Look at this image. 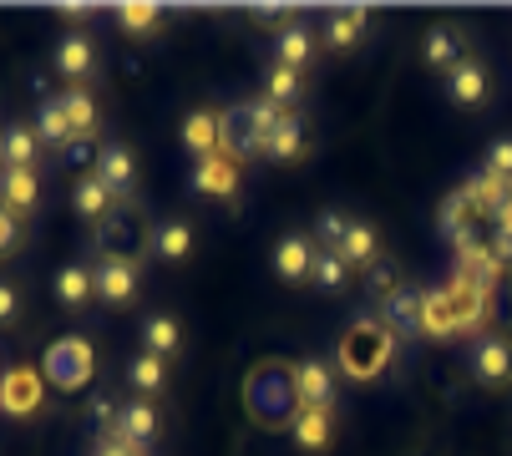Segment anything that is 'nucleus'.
Segmentation results:
<instances>
[{
    "label": "nucleus",
    "instance_id": "4468645a",
    "mask_svg": "<svg viewBox=\"0 0 512 456\" xmlns=\"http://www.w3.org/2000/svg\"><path fill=\"white\" fill-rule=\"evenodd\" d=\"M295 396H300V406L335 411V370L325 360H300L295 365Z\"/></svg>",
    "mask_w": 512,
    "mask_h": 456
},
{
    "label": "nucleus",
    "instance_id": "49530a36",
    "mask_svg": "<svg viewBox=\"0 0 512 456\" xmlns=\"http://www.w3.org/2000/svg\"><path fill=\"white\" fill-rule=\"evenodd\" d=\"M56 11H61V16H71V21H82V16H92V6H82V0H61Z\"/></svg>",
    "mask_w": 512,
    "mask_h": 456
},
{
    "label": "nucleus",
    "instance_id": "de8ad7c7",
    "mask_svg": "<svg viewBox=\"0 0 512 456\" xmlns=\"http://www.w3.org/2000/svg\"><path fill=\"white\" fill-rule=\"evenodd\" d=\"M92 456H127V446H122V441H107V436H102Z\"/></svg>",
    "mask_w": 512,
    "mask_h": 456
},
{
    "label": "nucleus",
    "instance_id": "bb28decb",
    "mask_svg": "<svg viewBox=\"0 0 512 456\" xmlns=\"http://www.w3.org/2000/svg\"><path fill=\"white\" fill-rule=\"evenodd\" d=\"M421 56H426V66H436V71H452V66H462V61H467V56H462V36H457L452 26H436V31H426Z\"/></svg>",
    "mask_w": 512,
    "mask_h": 456
},
{
    "label": "nucleus",
    "instance_id": "37998d69",
    "mask_svg": "<svg viewBox=\"0 0 512 456\" xmlns=\"http://www.w3.org/2000/svg\"><path fill=\"white\" fill-rule=\"evenodd\" d=\"M16 249H21V218L0 208V254H16Z\"/></svg>",
    "mask_w": 512,
    "mask_h": 456
},
{
    "label": "nucleus",
    "instance_id": "4c0bfd02",
    "mask_svg": "<svg viewBox=\"0 0 512 456\" xmlns=\"http://www.w3.org/2000/svg\"><path fill=\"white\" fill-rule=\"evenodd\" d=\"M345 269H350V264H345L335 249H320V254H315V274H310V284L325 289V294H340V289H345Z\"/></svg>",
    "mask_w": 512,
    "mask_h": 456
},
{
    "label": "nucleus",
    "instance_id": "39448f33",
    "mask_svg": "<svg viewBox=\"0 0 512 456\" xmlns=\"http://www.w3.org/2000/svg\"><path fill=\"white\" fill-rule=\"evenodd\" d=\"M92 249H102V259H127V264H137L142 249H153V234H142V218L122 203L107 223H97Z\"/></svg>",
    "mask_w": 512,
    "mask_h": 456
},
{
    "label": "nucleus",
    "instance_id": "9d476101",
    "mask_svg": "<svg viewBox=\"0 0 512 456\" xmlns=\"http://www.w3.org/2000/svg\"><path fill=\"white\" fill-rule=\"evenodd\" d=\"M315 239L310 234H284L279 239V249H274V274L284 279V284H305L310 274H315Z\"/></svg>",
    "mask_w": 512,
    "mask_h": 456
},
{
    "label": "nucleus",
    "instance_id": "ddd939ff",
    "mask_svg": "<svg viewBox=\"0 0 512 456\" xmlns=\"http://www.w3.org/2000/svg\"><path fill=\"white\" fill-rule=\"evenodd\" d=\"M137 264H127V259H97L92 264V289H97V299H107V304H127L132 294H137Z\"/></svg>",
    "mask_w": 512,
    "mask_h": 456
},
{
    "label": "nucleus",
    "instance_id": "a878e982",
    "mask_svg": "<svg viewBox=\"0 0 512 456\" xmlns=\"http://www.w3.org/2000/svg\"><path fill=\"white\" fill-rule=\"evenodd\" d=\"M365 21H371V11H365V6H340V11H330L325 41H330L335 51H350V46L365 36Z\"/></svg>",
    "mask_w": 512,
    "mask_h": 456
},
{
    "label": "nucleus",
    "instance_id": "cd10ccee",
    "mask_svg": "<svg viewBox=\"0 0 512 456\" xmlns=\"http://www.w3.org/2000/svg\"><path fill=\"white\" fill-rule=\"evenodd\" d=\"M92 294H97V289H92V264H66V269L56 274V299L66 304V310H82Z\"/></svg>",
    "mask_w": 512,
    "mask_h": 456
},
{
    "label": "nucleus",
    "instance_id": "4be33fe9",
    "mask_svg": "<svg viewBox=\"0 0 512 456\" xmlns=\"http://www.w3.org/2000/svg\"><path fill=\"white\" fill-rule=\"evenodd\" d=\"M447 97H452L457 107H477V102H487V66H482V61H462V66H452V71H447Z\"/></svg>",
    "mask_w": 512,
    "mask_h": 456
},
{
    "label": "nucleus",
    "instance_id": "6e6552de",
    "mask_svg": "<svg viewBox=\"0 0 512 456\" xmlns=\"http://www.w3.org/2000/svg\"><path fill=\"white\" fill-rule=\"evenodd\" d=\"M36 406H41V375L31 365H11L6 375H0V411H6L11 421H21Z\"/></svg>",
    "mask_w": 512,
    "mask_h": 456
},
{
    "label": "nucleus",
    "instance_id": "2f4dec72",
    "mask_svg": "<svg viewBox=\"0 0 512 456\" xmlns=\"http://www.w3.org/2000/svg\"><path fill=\"white\" fill-rule=\"evenodd\" d=\"M300 92H305V76L289 71V66H279V61H269V71H264V97H269L274 107H289V102H300Z\"/></svg>",
    "mask_w": 512,
    "mask_h": 456
},
{
    "label": "nucleus",
    "instance_id": "7ed1b4c3",
    "mask_svg": "<svg viewBox=\"0 0 512 456\" xmlns=\"http://www.w3.org/2000/svg\"><path fill=\"white\" fill-rule=\"evenodd\" d=\"M391 355H396V335H391L381 320H355V325L340 335V365H345V375H355V380L381 375V370L391 365Z\"/></svg>",
    "mask_w": 512,
    "mask_h": 456
},
{
    "label": "nucleus",
    "instance_id": "9b49d317",
    "mask_svg": "<svg viewBox=\"0 0 512 456\" xmlns=\"http://www.w3.org/2000/svg\"><path fill=\"white\" fill-rule=\"evenodd\" d=\"M472 375L482 380V386H507V380H512V340L482 335L472 345Z\"/></svg>",
    "mask_w": 512,
    "mask_h": 456
},
{
    "label": "nucleus",
    "instance_id": "1a4fd4ad",
    "mask_svg": "<svg viewBox=\"0 0 512 456\" xmlns=\"http://www.w3.org/2000/svg\"><path fill=\"white\" fill-rule=\"evenodd\" d=\"M188 188L203 193V198H234L239 193V163L213 152V158H198L193 173H188Z\"/></svg>",
    "mask_w": 512,
    "mask_h": 456
},
{
    "label": "nucleus",
    "instance_id": "c85d7f7f",
    "mask_svg": "<svg viewBox=\"0 0 512 456\" xmlns=\"http://www.w3.org/2000/svg\"><path fill=\"white\" fill-rule=\"evenodd\" d=\"M295 441H300V451H325L330 446V411H320V406H300V416H295Z\"/></svg>",
    "mask_w": 512,
    "mask_h": 456
},
{
    "label": "nucleus",
    "instance_id": "20e7f679",
    "mask_svg": "<svg viewBox=\"0 0 512 456\" xmlns=\"http://www.w3.org/2000/svg\"><path fill=\"white\" fill-rule=\"evenodd\" d=\"M92 370H97V355H92V345L82 335H56L46 345V355H41V375L51 380L56 391H66V396L82 391L92 380Z\"/></svg>",
    "mask_w": 512,
    "mask_h": 456
},
{
    "label": "nucleus",
    "instance_id": "c756f323",
    "mask_svg": "<svg viewBox=\"0 0 512 456\" xmlns=\"http://www.w3.org/2000/svg\"><path fill=\"white\" fill-rule=\"evenodd\" d=\"M142 345H148V355H158V360L178 355V345H183L178 320L173 315H148V320H142Z\"/></svg>",
    "mask_w": 512,
    "mask_h": 456
},
{
    "label": "nucleus",
    "instance_id": "72a5a7b5",
    "mask_svg": "<svg viewBox=\"0 0 512 456\" xmlns=\"http://www.w3.org/2000/svg\"><path fill=\"white\" fill-rule=\"evenodd\" d=\"M36 137L46 142V147H66L71 137V122H66V112H61V97H46L41 102V112H36Z\"/></svg>",
    "mask_w": 512,
    "mask_h": 456
},
{
    "label": "nucleus",
    "instance_id": "f8f14e48",
    "mask_svg": "<svg viewBox=\"0 0 512 456\" xmlns=\"http://www.w3.org/2000/svg\"><path fill=\"white\" fill-rule=\"evenodd\" d=\"M51 61H56V71L66 76L71 87H82L87 76L97 71V46H92V41H87L82 31H71V36H61V41H56Z\"/></svg>",
    "mask_w": 512,
    "mask_h": 456
},
{
    "label": "nucleus",
    "instance_id": "5701e85b",
    "mask_svg": "<svg viewBox=\"0 0 512 456\" xmlns=\"http://www.w3.org/2000/svg\"><path fill=\"white\" fill-rule=\"evenodd\" d=\"M477 218H482V208L472 203V193H467V188H457V193L442 203V234H447L452 244H462V239H472V234H477V228H472Z\"/></svg>",
    "mask_w": 512,
    "mask_h": 456
},
{
    "label": "nucleus",
    "instance_id": "e433bc0d",
    "mask_svg": "<svg viewBox=\"0 0 512 456\" xmlns=\"http://www.w3.org/2000/svg\"><path fill=\"white\" fill-rule=\"evenodd\" d=\"M127 380H132V386H137L142 396H158V391H163V380H168V370H163V360H158V355L142 350V355L127 365Z\"/></svg>",
    "mask_w": 512,
    "mask_h": 456
},
{
    "label": "nucleus",
    "instance_id": "dca6fc26",
    "mask_svg": "<svg viewBox=\"0 0 512 456\" xmlns=\"http://www.w3.org/2000/svg\"><path fill=\"white\" fill-rule=\"evenodd\" d=\"M274 61L289 66V71H305V66L315 61V31H310L305 21L279 26V36H274Z\"/></svg>",
    "mask_w": 512,
    "mask_h": 456
},
{
    "label": "nucleus",
    "instance_id": "f257e3e1",
    "mask_svg": "<svg viewBox=\"0 0 512 456\" xmlns=\"http://www.w3.org/2000/svg\"><path fill=\"white\" fill-rule=\"evenodd\" d=\"M244 406L259 426H295V416H300L295 365H279V360L254 365L249 380H244Z\"/></svg>",
    "mask_w": 512,
    "mask_h": 456
},
{
    "label": "nucleus",
    "instance_id": "f03ea898",
    "mask_svg": "<svg viewBox=\"0 0 512 456\" xmlns=\"http://www.w3.org/2000/svg\"><path fill=\"white\" fill-rule=\"evenodd\" d=\"M284 107H274L269 97L259 102H234L229 112H218V147H224V158L244 163V158H259L269 132L279 127Z\"/></svg>",
    "mask_w": 512,
    "mask_h": 456
},
{
    "label": "nucleus",
    "instance_id": "0eeeda50",
    "mask_svg": "<svg viewBox=\"0 0 512 456\" xmlns=\"http://www.w3.org/2000/svg\"><path fill=\"white\" fill-rule=\"evenodd\" d=\"M421 315H426V289H411V284H401V289L381 304V325H386L396 340H426V335H421Z\"/></svg>",
    "mask_w": 512,
    "mask_h": 456
},
{
    "label": "nucleus",
    "instance_id": "473e14b6",
    "mask_svg": "<svg viewBox=\"0 0 512 456\" xmlns=\"http://www.w3.org/2000/svg\"><path fill=\"white\" fill-rule=\"evenodd\" d=\"M61 112H66V122H71V132H77V137H97V102L82 87H66L61 92Z\"/></svg>",
    "mask_w": 512,
    "mask_h": 456
},
{
    "label": "nucleus",
    "instance_id": "a19ab883",
    "mask_svg": "<svg viewBox=\"0 0 512 456\" xmlns=\"http://www.w3.org/2000/svg\"><path fill=\"white\" fill-rule=\"evenodd\" d=\"M492 254H497V264L507 269L512 264V213H502V218H492Z\"/></svg>",
    "mask_w": 512,
    "mask_h": 456
},
{
    "label": "nucleus",
    "instance_id": "423d86ee",
    "mask_svg": "<svg viewBox=\"0 0 512 456\" xmlns=\"http://www.w3.org/2000/svg\"><path fill=\"white\" fill-rule=\"evenodd\" d=\"M442 289H447V299H452L457 335H477V330L487 325V315H492V289H482V284H472V279H462V274H452Z\"/></svg>",
    "mask_w": 512,
    "mask_h": 456
},
{
    "label": "nucleus",
    "instance_id": "2eb2a0df",
    "mask_svg": "<svg viewBox=\"0 0 512 456\" xmlns=\"http://www.w3.org/2000/svg\"><path fill=\"white\" fill-rule=\"evenodd\" d=\"M36 203H41L36 168H0V208H11L16 218H26Z\"/></svg>",
    "mask_w": 512,
    "mask_h": 456
},
{
    "label": "nucleus",
    "instance_id": "393cba45",
    "mask_svg": "<svg viewBox=\"0 0 512 456\" xmlns=\"http://www.w3.org/2000/svg\"><path fill=\"white\" fill-rule=\"evenodd\" d=\"M183 147L193 152V163H198V158H213V152H224V147H218V112H188V122H183Z\"/></svg>",
    "mask_w": 512,
    "mask_h": 456
},
{
    "label": "nucleus",
    "instance_id": "6ab92c4d",
    "mask_svg": "<svg viewBox=\"0 0 512 456\" xmlns=\"http://www.w3.org/2000/svg\"><path fill=\"white\" fill-rule=\"evenodd\" d=\"M153 436H158V411H153L148 401H127L122 416H117L112 441H122V446H148Z\"/></svg>",
    "mask_w": 512,
    "mask_h": 456
},
{
    "label": "nucleus",
    "instance_id": "f3484780",
    "mask_svg": "<svg viewBox=\"0 0 512 456\" xmlns=\"http://www.w3.org/2000/svg\"><path fill=\"white\" fill-rule=\"evenodd\" d=\"M264 158L269 163H300L305 158V117L300 112H284L279 117V127L264 142Z\"/></svg>",
    "mask_w": 512,
    "mask_h": 456
},
{
    "label": "nucleus",
    "instance_id": "ea45409f",
    "mask_svg": "<svg viewBox=\"0 0 512 456\" xmlns=\"http://www.w3.org/2000/svg\"><path fill=\"white\" fill-rule=\"evenodd\" d=\"M350 223H355V218H345V213L325 208V213L315 218V239H320L325 249H335V254H340V244H345V234H350Z\"/></svg>",
    "mask_w": 512,
    "mask_h": 456
},
{
    "label": "nucleus",
    "instance_id": "58836bf2",
    "mask_svg": "<svg viewBox=\"0 0 512 456\" xmlns=\"http://www.w3.org/2000/svg\"><path fill=\"white\" fill-rule=\"evenodd\" d=\"M365 289H371V294H376V299L386 304V299H391V294L401 289V269H396L391 259H376L371 269H365Z\"/></svg>",
    "mask_w": 512,
    "mask_h": 456
},
{
    "label": "nucleus",
    "instance_id": "f704fd0d",
    "mask_svg": "<svg viewBox=\"0 0 512 456\" xmlns=\"http://www.w3.org/2000/svg\"><path fill=\"white\" fill-rule=\"evenodd\" d=\"M112 16L122 21L127 36H153V26L163 21V6H153V0H127V6H112Z\"/></svg>",
    "mask_w": 512,
    "mask_h": 456
},
{
    "label": "nucleus",
    "instance_id": "7c9ffc66",
    "mask_svg": "<svg viewBox=\"0 0 512 456\" xmlns=\"http://www.w3.org/2000/svg\"><path fill=\"white\" fill-rule=\"evenodd\" d=\"M340 259L345 264H360V269H371L381 259V239H376V228L371 223H350V234L340 244Z\"/></svg>",
    "mask_w": 512,
    "mask_h": 456
},
{
    "label": "nucleus",
    "instance_id": "aec40b11",
    "mask_svg": "<svg viewBox=\"0 0 512 456\" xmlns=\"http://www.w3.org/2000/svg\"><path fill=\"white\" fill-rule=\"evenodd\" d=\"M97 178L117 193V198H127L132 193V183H137V168H132V152L122 147V142H107L102 152H97Z\"/></svg>",
    "mask_w": 512,
    "mask_h": 456
},
{
    "label": "nucleus",
    "instance_id": "a211bd4d",
    "mask_svg": "<svg viewBox=\"0 0 512 456\" xmlns=\"http://www.w3.org/2000/svg\"><path fill=\"white\" fill-rule=\"evenodd\" d=\"M71 208H77L82 218H92V223H107V218L122 208V198L92 173V178H82L77 188H71Z\"/></svg>",
    "mask_w": 512,
    "mask_h": 456
},
{
    "label": "nucleus",
    "instance_id": "c9c22d12",
    "mask_svg": "<svg viewBox=\"0 0 512 456\" xmlns=\"http://www.w3.org/2000/svg\"><path fill=\"white\" fill-rule=\"evenodd\" d=\"M188 249H193V228H188V223H158V228H153V254H158V259L173 264V259H183Z\"/></svg>",
    "mask_w": 512,
    "mask_h": 456
},
{
    "label": "nucleus",
    "instance_id": "c03bdc74",
    "mask_svg": "<svg viewBox=\"0 0 512 456\" xmlns=\"http://www.w3.org/2000/svg\"><path fill=\"white\" fill-rule=\"evenodd\" d=\"M16 315H21V294H16L11 279H0V330L16 325Z\"/></svg>",
    "mask_w": 512,
    "mask_h": 456
},
{
    "label": "nucleus",
    "instance_id": "a18cd8bd",
    "mask_svg": "<svg viewBox=\"0 0 512 456\" xmlns=\"http://www.w3.org/2000/svg\"><path fill=\"white\" fill-rule=\"evenodd\" d=\"M61 163H66V168H82V163H92V137H71V142L61 147Z\"/></svg>",
    "mask_w": 512,
    "mask_h": 456
},
{
    "label": "nucleus",
    "instance_id": "79ce46f5",
    "mask_svg": "<svg viewBox=\"0 0 512 456\" xmlns=\"http://www.w3.org/2000/svg\"><path fill=\"white\" fill-rule=\"evenodd\" d=\"M487 173H497V178L512 183V137H497V142L487 147Z\"/></svg>",
    "mask_w": 512,
    "mask_h": 456
},
{
    "label": "nucleus",
    "instance_id": "b1692460",
    "mask_svg": "<svg viewBox=\"0 0 512 456\" xmlns=\"http://www.w3.org/2000/svg\"><path fill=\"white\" fill-rule=\"evenodd\" d=\"M421 335H426V340H457V315H452V299H447V289H426Z\"/></svg>",
    "mask_w": 512,
    "mask_h": 456
},
{
    "label": "nucleus",
    "instance_id": "412c9836",
    "mask_svg": "<svg viewBox=\"0 0 512 456\" xmlns=\"http://www.w3.org/2000/svg\"><path fill=\"white\" fill-rule=\"evenodd\" d=\"M36 152H41L36 127H26V122H6V127H0V163H6V168H31Z\"/></svg>",
    "mask_w": 512,
    "mask_h": 456
}]
</instances>
